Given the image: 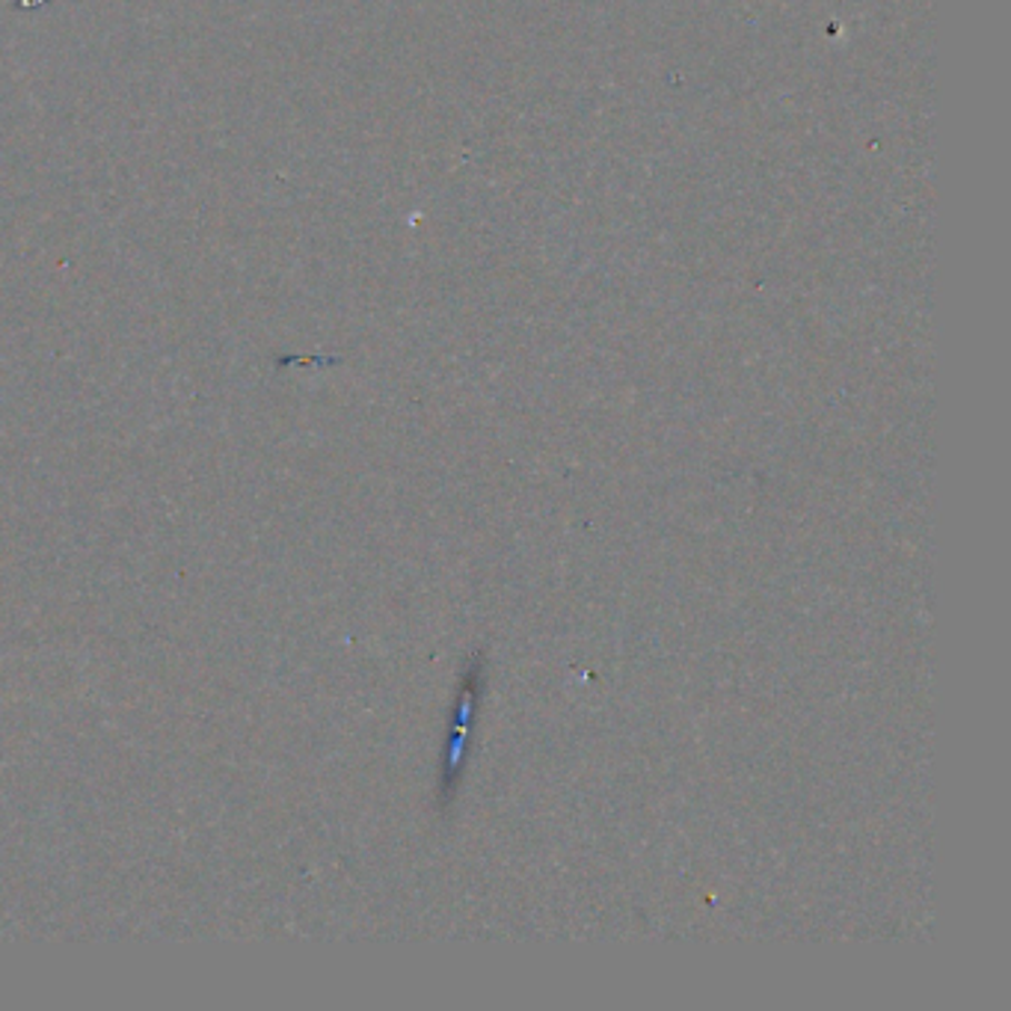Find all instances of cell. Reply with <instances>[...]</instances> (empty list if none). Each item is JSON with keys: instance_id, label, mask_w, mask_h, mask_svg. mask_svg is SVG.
Listing matches in <instances>:
<instances>
[{"instance_id": "1", "label": "cell", "mask_w": 1011, "mask_h": 1011, "mask_svg": "<svg viewBox=\"0 0 1011 1011\" xmlns=\"http://www.w3.org/2000/svg\"><path fill=\"white\" fill-rule=\"evenodd\" d=\"M480 653L469 658V665H466V674H463L460 683V697H457V706H454V733L452 742H448V754H445L443 763V804H448L454 795V790L460 786V774H463V763H466V747H469V733H472V721H475V710H478V694H480Z\"/></svg>"}]
</instances>
